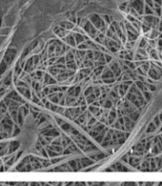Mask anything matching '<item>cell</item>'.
Segmentation results:
<instances>
[{"mask_svg": "<svg viewBox=\"0 0 162 186\" xmlns=\"http://www.w3.org/2000/svg\"><path fill=\"white\" fill-rule=\"evenodd\" d=\"M88 19L90 20V21L92 22V24L95 26L99 32H101L103 34L106 33V31L108 29V26L105 23V21L103 20L102 16H100V15L97 14V13H93V14L89 15Z\"/></svg>", "mask_w": 162, "mask_h": 186, "instance_id": "obj_1", "label": "cell"}, {"mask_svg": "<svg viewBox=\"0 0 162 186\" xmlns=\"http://www.w3.org/2000/svg\"><path fill=\"white\" fill-rule=\"evenodd\" d=\"M129 6L134 9L141 16L144 14V7H145L144 0H131L129 3Z\"/></svg>", "mask_w": 162, "mask_h": 186, "instance_id": "obj_2", "label": "cell"}, {"mask_svg": "<svg viewBox=\"0 0 162 186\" xmlns=\"http://www.w3.org/2000/svg\"><path fill=\"white\" fill-rule=\"evenodd\" d=\"M60 27H62L65 30H74V28L75 27V24H74V22L71 21H63L60 23Z\"/></svg>", "mask_w": 162, "mask_h": 186, "instance_id": "obj_3", "label": "cell"}, {"mask_svg": "<svg viewBox=\"0 0 162 186\" xmlns=\"http://www.w3.org/2000/svg\"><path fill=\"white\" fill-rule=\"evenodd\" d=\"M138 37H139L138 34H135L132 32H130V31H127V40L128 41H137Z\"/></svg>", "mask_w": 162, "mask_h": 186, "instance_id": "obj_4", "label": "cell"}, {"mask_svg": "<svg viewBox=\"0 0 162 186\" xmlns=\"http://www.w3.org/2000/svg\"><path fill=\"white\" fill-rule=\"evenodd\" d=\"M149 46L148 44V41H147V38H145V37H142L140 39L139 41V43H138V48L140 49H146Z\"/></svg>", "mask_w": 162, "mask_h": 186, "instance_id": "obj_5", "label": "cell"}, {"mask_svg": "<svg viewBox=\"0 0 162 186\" xmlns=\"http://www.w3.org/2000/svg\"><path fill=\"white\" fill-rule=\"evenodd\" d=\"M144 15H155V11L153 8H151L150 6L145 4L144 7Z\"/></svg>", "mask_w": 162, "mask_h": 186, "instance_id": "obj_6", "label": "cell"}, {"mask_svg": "<svg viewBox=\"0 0 162 186\" xmlns=\"http://www.w3.org/2000/svg\"><path fill=\"white\" fill-rule=\"evenodd\" d=\"M144 2L146 5H148V6H150L151 8H153L155 7V2H154V0H144Z\"/></svg>", "mask_w": 162, "mask_h": 186, "instance_id": "obj_7", "label": "cell"}, {"mask_svg": "<svg viewBox=\"0 0 162 186\" xmlns=\"http://www.w3.org/2000/svg\"><path fill=\"white\" fill-rule=\"evenodd\" d=\"M154 2L156 3V4H159L162 6V0H154Z\"/></svg>", "mask_w": 162, "mask_h": 186, "instance_id": "obj_8", "label": "cell"}]
</instances>
